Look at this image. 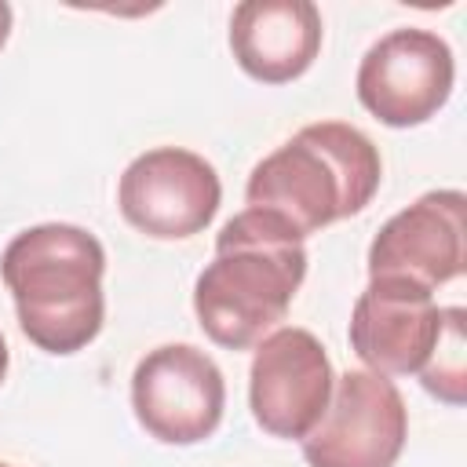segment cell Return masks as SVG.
<instances>
[{"label":"cell","mask_w":467,"mask_h":467,"mask_svg":"<svg viewBox=\"0 0 467 467\" xmlns=\"http://www.w3.org/2000/svg\"><path fill=\"white\" fill-rule=\"evenodd\" d=\"M306 277L303 241L274 215L244 208L215 237V259L197 274L193 314L226 350H248L285 321Z\"/></svg>","instance_id":"obj_1"},{"label":"cell","mask_w":467,"mask_h":467,"mask_svg":"<svg viewBox=\"0 0 467 467\" xmlns=\"http://www.w3.org/2000/svg\"><path fill=\"white\" fill-rule=\"evenodd\" d=\"M102 241L73 223L29 226L0 255V277L15 299L18 325L47 354H77L102 332Z\"/></svg>","instance_id":"obj_2"},{"label":"cell","mask_w":467,"mask_h":467,"mask_svg":"<svg viewBox=\"0 0 467 467\" xmlns=\"http://www.w3.org/2000/svg\"><path fill=\"white\" fill-rule=\"evenodd\" d=\"M379 179L383 161L372 139L354 124L321 120L299 128L252 168L244 201L306 241L310 234L358 215L376 197Z\"/></svg>","instance_id":"obj_3"},{"label":"cell","mask_w":467,"mask_h":467,"mask_svg":"<svg viewBox=\"0 0 467 467\" xmlns=\"http://www.w3.org/2000/svg\"><path fill=\"white\" fill-rule=\"evenodd\" d=\"M409 438V409L390 376L354 368L332 383L321 420L303 438L310 467H394Z\"/></svg>","instance_id":"obj_4"},{"label":"cell","mask_w":467,"mask_h":467,"mask_svg":"<svg viewBox=\"0 0 467 467\" xmlns=\"http://www.w3.org/2000/svg\"><path fill=\"white\" fill-rule=\"evenodd\" d=\"M131 409L150 438L164 445H197L212 438L223 420L226 383L204 350L164 343L135 365Z\"/></svg>","instance_id":"obj_5"},{"label":"cell","mask_w":467,"mask_h":467,"mask_svg":"<svg viewBox=\"0 0 467 467\" xmlns=\"http://www.w3.org/2000/svg\"><path fill=\"white\" fill-rule=\"evenodd\" d=\"M452 47L420 26L390 29L358 66V99L387 128H416L431 120L452 95Z\"/></svg>","instance_id":"obj_6"},{"label":"cell","mask_w":467,"mask_h":467,"mask_svg":"<svg viewBox=\"0 0 467 467\" xmlns=\"http://www.w3.org/2000/svg\"><path fill=\"white\" fill-rule=\"evenodd\" d=\"M223 201L215 168L182 146H157L139 153L117 186V204L128 226L157 241H182L201 234Z\"/></svg>","instance_id":"obj_7"},{"label":"cell","mask_w":467,"mask_h":467,"mask_svg":"<svg viewBox=\"0 0 467 467\" xmlns=\"http://www.w3.org/2000/svg\"><path fill=\"white\" fill-rule=\"evenodd\" d=\"M332 361L306 328H274L255 343L248 368V405L255 423L288 441H303L332 398Z\"/></svg>","instance_id":"obj_8"},{"label":"cell","mask_w":467,"mask_h":467,"mask_svg":"<svg viewBox=\"0 0 467 467\" xmlns=\"http://www.w3.org/2000/svg\"><path fill=\"white\" fill-rule=\"evenodd\" d=\"M460 190H431L390 215L368 244V277H401L427 292L449 285L467 263Z\"/></svg>","instance_id":"obj_9"},{"label":"cell","mask_w":467,"mask_h":467,"mask_svg":"<svg viewBox=\"0 0 467 467\" xmlns=\"http://www.w3.org/2000/svg\"><path fill=\"white\" fill-rule=\"evenodd\" d=\"M441 306L434 292L401 277H368L350 314V347L368 372H420L438 343Z\"/></svg>","instance_id":"obj_10"},{"label":"cell","mask_w":467,"mask_h":467,"mask_svg":"<svg viewBox=\"0 0 467 467\" xmlns=\"http://www.w3.org/2000/svg\"><path fill=\"white\" fill-rule=\"evenodd\" d=\"M230 51L252 80L288 84L321 51V11L310 0H244L230 18Z\"/></svg>","instance_id":"obj_11"},{"label":"cell","mask_w":467,"mask_h":467,"mask_svg":"<svg viewBox=\"0 0 467 467\" xmlns=\"http://www.w3.org/2000/svg\"><path fill=\"white\" fill-rule=\"evenodd\" d=\"M420 383L445 405H463L467 398V350H463V306L441 310L438 343L420 368Z\"/></svg>","instance_id":"obj_12"},{"label":"cell","mask_w":467,"mask_h":467,"mask_svg":"<svg viewBox=\"0 0 467 467\" xmlns=\"http://www.w3.org/2000/svg\"><path fill=\"white\" fill-rule=\"evenodd\" d=\"M7 36H11V4L0 0V47L7 44Z\"/></svg>","instance_id":"obj_13"},{"label":"cell","mask_w":467,"mask_h":467,"mask_svg":"<svg viewBox=\"0 0 467 467\" xmlns=\"http://www.w3.org/2000/svg\"><path fill=\"white\" fill-rule=\"evenodd\" d=\"M7 376V343H4V332H0V379Z\"/></svg>","instance_id":"obj_14"},{"label":"cell","mask_w":467,"mask_h":467,"mask_svg":"<svg viewBox=\"0 0 467 467\" xmlns=\"http://www.w3.org/2000/svg\"><path fill=\"white\" fill-rule=\"evenodd\" d=\"M0 467H11V463H0Z\"/></svg>","instance_id":"obj_15"}]
</instances>
